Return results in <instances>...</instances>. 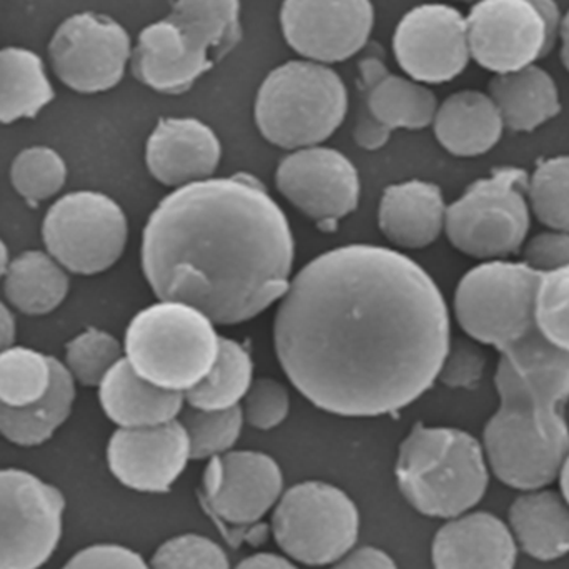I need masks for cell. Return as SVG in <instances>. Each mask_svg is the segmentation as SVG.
I'll return each mask as SVG.
<instances>
[{"label":"cell","mask_w":569,"mask_h":569,"mask_svg":"<svg viewBox=\"0 0 569 569\" xmlns=\"http://www.w3.org/2000/svg\"><path fill=\"white\" fill-rule=\"evenodd\" d=\"M536 328L552 346L569 352V268L541 274Z\"/></svg>","instance_id":"37"},{"label":"cell","mask_w":569,"mask_h":569,"mask_svg":"<svg viewBox=\"0 0 569 569\" xmlns=\"http://www.w3.org/2000/svg\"><path fill=\"white\" fill-rule=\"evenodd\" d=\"M359 111L355 141L366 151L381 149L395 129H422L435 122V94L416 81L391 74L376 52L359 61Z\"/></svg>","instance_id":"17"},{"label":"cell","mask_w":569,"mask_h":569,"mask_svg":"<svg viewBox=\"0 0 569 569\" xmlns=\"http://www.w3.org/2000/svg\"><path fill=\"white\" fill-rule=\"evenodd\" d=\"M436 569H512L516 546L508 528L488 512L449 522L432 545Z\"/></svg>","instance_id":"22"},{"label":"cell","mask_w":569,"mask_h":569,"mask_svg":"<svg viewBox=\"0 0 569 569\" xmlns=\"http://www.w3.org/2000/svg\"><path fill=\"white\" fill-rule=\"evenodd\" d=\"M16 339V318L14 312L9 306H0V342H2V351L11 349Z\"/></svg>","instance_id":"45"},{"label":"cell","mask_w":569,"mask_h":569,"mask_svg":"<svg viewBox=\"0 0 569 569\" xmlns=\"http://www.w3.org/2000/svg\"><path fill=\"white\" fill-rule=\"evenodd\" d=\"M42 239L48 254L66 271L99 274L121 259L128 244V219L109 196L71 192L49 208Z\"/></svg>","instance_id":"10"},{"label":"cell","mask_w":569,"mask_h":569,"mask_svg":"<svg viewBox=\"0 0 569 569\" xmlns=\"http://www.w3.org/2000/svg\"><path fill=\"white\" fill-rule=\"evenodd\" d=\"M398 64L419 84H442L468 66V22L449 6H421L399 22L392 39Z\"/></svg>","instance_id":"18"},{"label":"cell","mask_w":569,"mask_h":569,"mask_svg":"<svg viewBox=\"0 0 569 569\" xmlns=\"http://www.w3.org/2000/svg\"><path fill=\"white\" fill-rule=\"evenodd\" d=\"M252 385V361L249 352L234 339L221 338L219 355L211 372L194 388L184 392L191 408L221 411L238 406Z\"/></svg>","instance_id":"31"},{"label":"cell","mask_w":569,"mask_h":569,"mask_svg":"<svg viewBox=\"0 0 569 569\" xmlns=\"http://www.w3.org/2000/svg\"><path fill=\"white\" fill-rule=\"evenodd\" d=\"M471 58L496 76L529 68L555 46L545 16L528 0H488L469 11Z\"/></svg>","instance_id":"14"},{"label":"cell","mask_w":569,"mask_h":569,"mask_svg":"<svg viewBox=\"0 0 569 569\" xmlns=\"http://www.w3.org/2000/svg\"><path fill=\"white\" fill-rule=\"evenodd\" d=\"M189 459L191 442L181 421L151 428H121L109 441V468L122 485L136 491H168Z\"/></svg>","instance_id":"20"},{"label":"cell","mask_w":569,"mask_h":569,"mask_svg":"<svg viewBox=\"0 0 569 569\" xmlns=\"http://www.w3.org/2000/svg\"><path fill=\"white\" fill-rule=\"evenodd\" d=\"M559 38H561L562 42V64H565V68L568 69L569 71V12L568 16H566V18L562 19L561 34H559Z\"/></svg>","instance_id":"46"},{"label":"cell","mask_w":569,"mask_h":569,"mask_svg":"<svg viewBox=\"0 0 569 569\" xmlns=\"http://www.w3.org/2000/svg\"><path fill=\"white\" fill-rule=\"evenodd\" d=\"M52 385L48 395L28 408H0V429L11 442L38 446L48 441L71 415L76 398L74 381L68 366L51 358Z\"/></svg>","instance_id":"28"},{"label":"cell","mask_w":569,"mask_h":569,"mask_svg":"<svg viewBox=\"0 0 569 569\" xmlns=\"http://www.w3.org/2000/svg\"><path fill=\"white\" fill-rule=\"evenodd\" d=\"M279 192L322 231L356 211L361 196L358 169L341 152L329 148L295 151L279 162Z\"/></svg>","instance_id":"15"},{"label":"cell","mask_w":569,"mask_h":569,"mask_svg":"<svg viewBox=\"0 0 569 569\" xmlns=\"http://www.w3.org/2000/svg\"><path fill=\"white\" fill-rule=\"evenodd\" d=\"M528 199L542 224L569 232V156L539 162L529 178Z\"/></svg>","instance_id":"33"},{"label":"cell","mask_w":569,"mask_h":569,"mask_svg":"<svg viewBox=\"0 0 569 569\" xmlns=\"http://www.w3.org/2000/svg\"><path fill=\"white\" fill-rule=\"evenodd\" d=\"M501 408L485 429L496 476L519 489L549 485L569 452L561 399L526 381L505 359L496 372Z\"/></svg>","instance_id":"3"},{"label":"cell","mask_w":569,"mask_h":569,"mask_svg":"<svg viewBox=\"0 0 569 569\" xmlns=\"http://www.w3.org/2000/svg\"><path fill=\"white\" fill-rule=\"evenodd\" d=\"M64 496L31 472L0 475V569H38L58 548Z\"/></svg>","instance_id":"12"},{"label":"cell","mask_w":569,"mask_h":569,"mask_svg":"<svg viewBox=\"0 0 569 569\" xmlns=\"http://www.w3.org/2000/svg\"><path fill=\"white\" fill-rule=\"evenodd\" d=\"M179 421L191 442V459H206L226 455L234 446L241 435L244 415L241 406L221 411H202L189 406L182 409Z\"/></svg>","instance_id":"35"},{"label":"cell","mask_w":569,"mask_h":569,"mask_svg":"<svg viewBox=\"0 0 569 569\" xmlns=\"http://www.w3.org/2000/svg\"><path fill=\"white\" fill-rule=\"evenodd\" d=\"M102 409L122 429L151 428L176 421L184 409V392L146 381L128 359H121L99 386Z\"/></svg>","instance_id":"24"},{"label":"cell","mask_w":569,"mask_h":569,"mask_svg":"<svg viewBox=\"0 0 569 569\" xmlns=\"http://www.w3.org/2000/svg\"><path fill=\"white\" fill-rule=\"evenodd\" d=\"M68 292V272L48 252H22L12 259L4 274L6 301L24 315L42 316L54 311Z\"/></svg>","instance_id":"27"},{"label":"cell","mask_w":569,"mask_h":569,"mask_svg":"<svg viewBox=\"0 0 569 569\" xmlns=\"http://www.w3.org/2000/svg\"><path fill=\"white\" fill-rule=\"evenodd\" d=\"M121 359V342L101 329H86L66 346V366L84 386H101Z\"/></svg>","instance_id":"36"},{"label":"cell","mask_w":569,"mask_h":569,"mask_svg":"<svg viewBox=\"0 0 569 569\" xmlns=\"http://www.w3.org/2000/svg\"><path fill=\"white\" fill-rule=\"evenodd\" d=\"M561 489L566 501L569 502V455L568 458H566L565 465H562L561 469Z\"/></svg>","instance_id":"47"},{"label":"cell","mask_w":569,"mask_h":569,"mask_svg":"<svg viewBox=\"0 0 569 569\" xmlns=\"http://www.w3.org/2000/svg\"><path fill=\"white\" fill-rule=\"evenodd\" d=\"M522 262L539 274L569 268V232L536 236L525 246Z\"/></svg>","instance_id":"40"},{"label":"cell","mask_w":569,"mask_h":569,"mask_svg":"<svg viewBox=\"0 0 569 569\" xmlns=\"http://www.w3.org/2000/svg\"><path fill=\"white\" fill-rule=\"evenodd\" d=\"M64 569H149L138 552L118 545H98L79 551Z\"/></svg>","instance_id":"41"},{"label":"cell","mask_w":569,"mask_h":569,"mask_svg":"<svg viewBox=\"0 0 569 569\" xmlns=\"http://www.w3.org/2000/svg\"><path fill=\"white\" fill-rule=\"evenodd\" d=\"M54 99L44 62L36 52L6 48L0 52V119L11 124L36 118Z\"/></svg>","instance_id":"29"},{"label":"cell","mask_w":569,"mask_h":569,"mask_svg":"<svg viewBox=\"0 0 569 569\" xmlns=\"http://www.w3.org/2000/svg\"><path fill=\"white\" fill-rule=\"evenodd\" d=\"M0 258H2V262H0V272H2V276H4L12 264V261H9V251L6 242H2V252H0Z\"/></svg>","instance_id":"48"},{"label":"cell","mask_w":569,"mask_h":569,"mask_svg":"<svg viewBox=\"0 0 569 569\" xmlns=\"http://www.w3.org/2000/svg\"><path fill=\"white\" fill-rule=\"evenodd\" d=\"M295 238L284 211L248 174L174 189L142 234V271L159 301L214 325L251 321L291 286Z\"/></svg>","instance_id":"2"},{"label":"cell","mask_w":569,"mask_h":569,"mask_svg":"<svg viewBox=\"0 0 569 569\" xmlns=\"http://www.w3.org/2000/svg\"><path fill=\"white\" fill-rule=\"evenodd\" d=\"M529 178L502 168L469 186L446 212V232L458 251L478 259L515 254L529 231Z\"/></svg>","instance_id":"9"},{"label":"cell","mask_w":569,"mask_h":569,"mask_svg":"<svg viewBox=\"0 0 569 569\" xmlns=\"http://www.w3.org/2000/svg\"><path fill=\"white\" fill-rule=\"evenodd\" d=\"M52 385L49 356L21 346L0 355V399L9 408H28L41 401Z\"/></svg>","instance_id":"32"},{"label":"cell","mask_w":569,"mask_h":569,"mask_svg":"<svg viewBox=\"0 0 569 569\" xmlns=\"http://www.w3.org/2000/svg\"><path fill=\"white\" fill-rule=\"evenodd\" d=\"M522 549L549 561L569 551V509L555 492L522 496L509 511Z\"/></svg>","instance_id":"30"},{"label":"cell","mask_w":569,"mask_h":569,"mask_svg":"<svg viewBox=\"0 0 569 569\" xmlns=\"http://www.w3.org/2000/svg\"><path fill=\"white\" fill-rule=\"evenodd\" d=\"M441 189L431 182L409 181L386 189L379 204V229L399 248L422 249L446 228Z\"/></svg>","instance_id":"23"},{"label":"cell","mask_w":569,"mask_h":569,"mask_svg":"<svg viewBox=\"0 0 569 569\" xmlns=\"http://www.w3.org/2000/svg\"><path fill=\"white\" fill-rule=\"evenodd\" d=\"M131 38L114 19L79 12L52 36L49 59L62 84L81 94L116 88L132 59Z\"/></svg>","instance_id":"13"},{"label":"cell","mask_w":569,"mask_h":569,"mask_svg":"<svg viewBox=\"0 0 569 569\" xmlns=\"http://www.w3.org/2000/svg\"><path fill=\"white\" fill-rule=\"evenodd\" d=\"M282 492V472L271 456L232 451L216 456L202 479V505L229 525L258 522Z\"/></svg>","instance_id":"19"},{"label":"cell","mask_w":569,"mask_h":569,"mask_svg":"<svg viewBox=\"0 0 569 569\" xmlns=\"http://www.w3.org/2000/svg\"><path fill=\"white\" fill-rule=\"evenodd\" d=\"M482 369H485L482 352L469 342L459 341L449 348L439 378L446 385L466 388V386H472L479 381Z\"/></svg>","instance_id":"42"},{"label":"cell","mask_w":569,"mask_h":569,"mask_svg":"<svg viewBox=\"0 0 569 569\" xmlns=\"http://www.w3.org/2000/svg\"><path fill=\"white\" fill-rule=\"evenodd\" d=\"M289 412V392L284 385L272 378H259L252 381L242 405L244 421L252 428H276L284 421Z\"/></svg>","instance_id":"39"},{"label":"cell","mask_w":569,"mask_h":569,"mask_svg":"<svg viewBox=\"0 0 569 569\" xmlns=\"http://www.w3.org/2000/svg\"><path fill=\"white\" fill-rule=\"evenodd\" d=\"M489 98L506 128L516 132L535 131L561 111L555 81L536 66L496 76L489 84Z\"/></svg>","instance_id":"26"},{"label":"cell","mask_w":569,"mask_h":569,"mask_svg":"<svg viewBox=\"0 0 569 569\" xmlns=\"http://www.w3.org/2000/svg\"><path fill=\"white\" fill-rule=\"evenodd\" d=\"M236 569H298L295 565L281 556L272 555V552H261V555L251 556L239 562Z\"/></svg>","instance_id":"44"},{"label":"cell","mask_w":569,"mask_h":569,"mask_svg":"<svg viewBox=\"0 0 569 569\" xmlns=\"http://www.w3.org/2000/svg\"><path fill=\"white\" fill-rule=\"evenodd\" d=\"M289 381L319 409L379 416L431 388L449 348V312L431 276L379 246L336 248L289 286L274 318Z\"/></svg>","instance_id":"1"},{"label":"cell","mask_w":569,"mask_h":569,"mask_svg":"<svg viewBox=\"0 0 569 569\" xmlns=\"http://www.w3.org/2000/svg\"><path fill=\"white\" fill-rule=\"evenodd\" d=\"M332 569H398L386 552L376 548H362L342 559Z\"/></svg>","instance_id":"43"},{"label":"cell","mask_w":569,"mask_h":569,"mask_svg":"<svg viewBox=\"0 0 569 569\" xmlns=\"http://www.w3.org/2000/svg\"><path fill=\"white\" fill-rule=\"evenodd\" d=\"M399 488L418 511L452 518L472 508L488 486L478 441L458 429L418 425L402 442Z\"/></svg>","instance_id":"6"},{"label":"cell","mask_w":569,"mask_h":569,"mask_svg":"<svg viewBox=\"0 0 569 569\" xmlns=\"http://www.w3.org/2000/svg\"><path fill=\"white\" fill-rule=\"evenodd\" d=\"M279 548L309 566L329 565L355 546L359 515L348 495L326 482L308 481L289 489L274 515Z\"/></svg>","instance_id":"11"},{"label":"cell","mask_w":569,"mask_h":569,"mask_svg":"<svg viewBox=\"0 0 569 569\" xmlns=\"http://www.w3.org/2000/svg\"><path fill=\"white\" fill-rule=\"evenodd\" d=\"M346 112L342 79L311 61H289L269 72L254 104L262 138L288 151L318 148L338 131Z\"/></svg>","instance_id":"5"},{"label":"cell","mask_w":569,"mask_h":569,"mask_svg":"<svg viewBox=\"0 0 569 569\" xmlns=\"http://www.w3.org/2000/svg\"><path fill=\"white\" fill-rule=\"evenodd\" d=\"M236 0H182L168 18L142 29L132 52V74L164 94L189 91L241 41Z\"/></svg>","instance_id":"4"},{"label":"cell","mask_w":569,"mask_h":569,"mask_svg":"<svg viewBox=\"0 0 569 569\" xmlns=\"http://www.w3.org/2000/svg\"><path fill=\"white\" fill-rule=\"evenodd\" d=\"M539 282L525 262H486L459 282L456 318L466 335L505 351L535 331Z\"/></svg>","instance_id":"8"},{"label":"cell","mask_w":569,"mask_h":569,"mask_svg":"<svg viewBox=\"0 0 569 569\" xmlns=\"http://www.w3.org/2000/svg\"><path fill=\"white\" fill-rule=\"evenodd\" d=\"M221 142L199 119L166 118L146 144V166L156 181L171 188L209 181L221 162Z\"/></svg>","instance_id":"21"},{"label":"cell","mask_w":569,"mask_h":569,"mask_svg":"<svg viewBox=\"0 0 569 569\" xmlns=\"http://www.w3.org/2000/svg\"><path fill=\"white\" fill-rule=\"evenodd\" d=\"M279 19L286 42L302 58L325 66L366 48L375 9L366 0H289Z\"/></svg>","instance_id":"16"},{"label":"cell","mask_w":569,"mask_h":569,"mask_svg":"<svg viewBox=\"0 0 569 569\" xmlns=\"http://www.w3.org/2000/svg\"><path fill=\"white\" fill-rule=\"evenodd\" d=\"M152 569H229V559L211 539L184 535L169 539L156 551Z\"/></svg>","instance_id":"38"},{"label":"cell","mask_w":569,"mask_h":569,"mask_svg":"<svg viewBox=\"0 0 569 569\" xmlns=\"http://www.w3.org/2000/svg\"><path fill=\"white\" fill-rule=\"evenodd\" d=\"M221 336L214 322L181 302L159 301L134 316L126 332V359L146 381L188 392L211 372Z\"/></svg>","instance_id":"7"},{"label":"cell","mask_w":569,"mask_h":569,"mask_svg":"<svg viewBox=\"0 0 569 569\" xmlns=\"http://www.w3.org/2000/svg\"><path fill=\"white\" fill-rule=\"evenodd\" d=\"M11 184L31 204L46 201L61 191L68 179L64 159L46 146L22 151L11 164Z\"/></svg>","instance_id":"34"},{"label":"cell","mask_w":569,"mask_h":569,"mask_svg":"<svg viewBox=\"0 0 569 569\" xmlns=\"http://www.w3.org/2000/svg\"><path fill=\"white\" fill-rule=\"evenodd\" d=\"M432 124L442 148L461 158L491 151L505 128L492 99L479 91L456 92L446 99Z\"/></svg>","instance_id":"25"}]
</instances>
